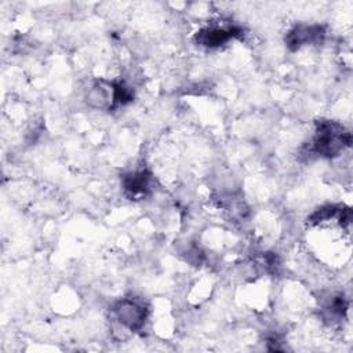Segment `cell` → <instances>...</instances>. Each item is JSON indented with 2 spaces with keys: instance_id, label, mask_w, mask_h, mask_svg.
<instances>
[{
  "instance_id": "obj_1",
  "label": "cell",
  "mask_w": 353,
  "mask_h": 353,
  "mask_svg": "<svg viewBox=\"0 0 353 353\" xmlns=\"http://www.w3.org/2000/svg\"><path fill=\"white\" fill-rule=\"evenodd\" d=\"M350 141V132H347L339 123L321 120L317 123L312 149L319 156L334 157L349 146Z\"/></svg>"
},
{
  "instance_id": "obj_4",
  "label": "cell",
  "mask_w": 353,
  "mask_h": 353,
  "mask_svg": "<svg viewBox=\"0 0 353 353\" xmlns=\"http://www.w3.org/2000/svg\"><path fill=\"white\" fill-rule=\"evenodd\" d=\"M241 34V29L236 26H229V28H221V26H212V28H205L197 32L196 34V41L200 46L214 48L219 47L225 43H228L230 39H234Z\"/></svg>"
},
{
  "instance_id": "obj_3",
  "label": "cell",
  "mask_w": 353,
  "mask_h": 353,
  "mask_svg": "<svg viewBox=\"0 0 353 353\" xmlns=\"http://www.w3.org/2000/svg\"><path fill=\"white\" fill-rule=\"evenodd\" d=\"M324 34V28L320 25H298L290 30L285 43L291 50H298L306 44L321 41Z\"/></svg>"
},
{
  "instance_id": "obj_2",
  "label": "cell",
  "mask_w": 353,
  "mask_h": 353,
  "mask_svg": "<svg viewBox=\"0 0 353 353\" xmlns=\"http://www.w3.org/2000/svg\"><path fill=\"white\" fill-rule=\"evenodd\" d=\"M113 313L119 323L130 331H138L146 320V307L134 298H123L113 306Z\"/></svg>"
},
{
  "instance_id": "obj_5",
  "label": "cell",
  "mask_w": 353,
  "mask_h": 353,
  "mask_svg": "<svg viewBox=\"0 0 353 353\" xmlns=\"http://www.w3.org/2000/svg\"><path fill=\"white\" fill-rule=\"evenodd\" d=\"M123 188L131 197L145 196L150 189V174L145 170L130 172L123 176Z\"/></svg>"
}]
</instances>
